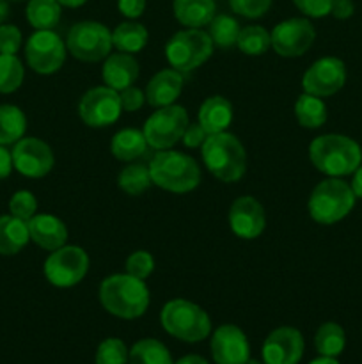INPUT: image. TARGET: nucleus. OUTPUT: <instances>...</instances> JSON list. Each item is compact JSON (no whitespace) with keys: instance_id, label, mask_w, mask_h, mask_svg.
<instances>
[{"instance_id":"4c0bfd02","label":"nucleus","mask_w":362,"mask_h":364,"mask_svg":"<svg viewBox=\"0 0 362 364\" xmlns=\"http://www.w3.org/2000/svg\"><path fill=\"white\" fill-rule=\"evenodd\" d=\"M126 274L146 281L155 272V258L148 251H135L126 258Z\"/></svg>"},{"instance_id":"39448f33","label":"nucleus","mask_w":362,"mask_h":364,"mask_svg":"<svg viewBox=\"0 0 362 364\" xmlns=\"http://www.w3.org/2000/svg\"><path fill=\"white\" fill-rule=\"evenodd\" d=\"M163 331L172 338L187 343H199L212 333V318L195 302L185 299H172L160 313Z\"/></svg>"},{"instance_id":"4468645a","label":"nucleus","mask_w":362,"mask_h":364,"mask_svg":"<svg viewBox=\"0 0 362 364\" xmlns=\"http://www.w3.org/2000/svg\"><path fill=\"white\" fill-rule=\"evenodd\" d=\"M13 166L27 178H43L55 166L52 148L38 137H23L14 144Z\"/></svg>"},{"instance_id":"393cba45","label":"nucleus","mask_w":362,"mask_h":364,"mask_svg":"<svg viewBox=\"0 0 362 364\" xmlns=\"http://www.w3.org/2000/svg\"><path fill=\"white\" fill-rule=\"evenodd\" d=\"M146 149H148V142L142 130H137V128L119 130L110 142V151L121 162H133L138 156L144 155Z\"/></svg>"},{"instance_id":"6ab92c4d","label":"nucleus","mask_w":362,"mask_h":364,"mask_svg":"<svg viewBox=\"0 0 362 364\" xmlns=\"http://www.w3.org/2000/svg\"><path fill=\"white\" fill-rule=\"evenodd\" d=\"M28 235L35 245L45 251H55L67 242V228L59 217L50 213H35L31 220H27Z\"/></svg>"},{"instance_id":"423d86ee","label":"nucleus","mask_w":362,"mask_h":364,"mask_svg":"<svg viewBox=\"0 0 362 364\" xmlns=\"http://www.w3.org/2000/svg\"><path fill=\"white\" fill-rule=\"evenodd\" d=\"M355 199L351 185L341 178H327L312 188L307 203L309 215L314 223L330 226L343 220L353 210Z\"/></svg>"},{"instance_id":"6e6552de","label":"nucleus","mask_w":362,"mask_h":364,"mask_svg":"<svg viewBox=\"0 0 362 364\" xmlns=\"http://www.w3.org/2000/svg\"><path fill=\"white\" fill-rule=\"evenodd\" d=\"M112 46V32L99 21H78L67 32V52L82 63H98L106 59Z\"/></svg>"},{"instance_id":"c9c22d12","label":"nucleus","mask_w":362,"mask_h":364,"mask_svg":"<svg viewBox=\"0 0 362 364\" xmlns=\"http://www.w3.org/2000/svg\"><path fill=\"white\" fill-rule=\"evenodd\" d=\"M130 350L126 348L123 340L119 338H106L99 343L96 350L94 363L96 364H128Z\"/></svg>"},{"instance_id":"09e8293b","label":"nucleus","mask_w":362,"mask_h":364,"mask_svg":"<svg viewBox=\"0 0 362 364\" xmlns=\"http://www.w3.org/2000/svg\"><path fill=\"white\" fill-rule=\"evenodd\" d=\"M174 364H209V363L206 361V359L202 358V355L188 354V355H185V358L177 359V361L174 363Z\"/></svg>"},{"instance_id":"b1692460","label":"nucleus","mask_w":362,"mask_h":364,"mask_svg":"<svg viewBox=\"0 0 362 364\" xmlns=\"http://www.w3.org/2000/svg\"><path fill=\"white\" fill-rule=\"evenodd\" d=\"M31 240L25 220L14 215H0V256H14Z\"/></svg>"},{"instance_id":"49530a36","label":"nucleus","mask_w":362,"mask_h":364,"mask_svg":"<svg viewBox=\"0 0 362 364\" xmlns=\"http://www.w3.org/2000/svg\"><path fill=\"white\" fill-rule=\"evenodd\" d=\"M13 167V155H11V151H7L6 146L0 144V180L9 176Z\"/></svg>"},{"instance_id":"f3484780","label":"nucleus","mask_w":362,"mask_h":364,"mask_svg":"<svg viewBox=\"0 0 362 364\" xmlns=\"http://www.w3.org/2000/svg\"><path fill=\"white\" fill-rule=\"evenodd\" d=\"M229 226L238 238L254 240L266 228L265 208L252 196H241L229 208Z\"/></svg>"},{"instance_id":"864d4df0","label":"nucleus","mask_w":362,"mask_h":364,"mask_svg":"<svg viewBox=\"0 0 362 364\" xmlns=\"http://www.w3.org/2000/svg\"><path fill=\"white\" fill-rule=\"evenodd\" d=\"M245 364H265V363L258 361V359H254V358H248L247 361H245Z\"/></svg>"},{"instance_id":"20e7f679","label":"nucleus","mask_w":362,"mask_h":364,"mask_svg":"<svg viewBox=\"0 0 362 364\" xmlns=\"http://www.w3.org/2000/svg\"><path fill=\"white\" fill-rule=\"evenodd\" d=\"M148 167L153 185L172 194H187L201 183L199 164L181 151L162 149L153 156Z\"/></svg>"},{"instance_id":"5fc2aeb1","label":"nucleus","mask_w":362,"mask_h":364,"mask_svg":"<svg viewBox=\"0 0 362 364\" xmlns=\"http://www.w3.org/2000/svg\"><path fill=\"white\" fill-rule=\"evenodd\" d=\"M7 2H9V0H7ZM11 2H20V0H11Z\"/></svg>"},{"instance_id":"0eeeda50","label":"nucleus","mask_w":362,"mask_h":364,"mask_svg":"<svg viewBox=\"0 0 362 364\" xmlns=\"http://www.w3.org/2000/svg\"><path fill=\"white\" fill-rule=\"evenodd\" d=\"M213 46L208 32L202 28H185L176 32L165 45L167 63L180 73H188L212 57Z\"/></svg>"},{"instance_id":"79ce46f5","label":"nucleus","mask_w":362,"mask_h":364,"mask_svg":"<svg viewBox=\"0 0 362 364\" xmlns=\"http://www.w3.org/2000/svg\"><path fill=\"white\" fill-rule=\"evenodd\" d=\"M119 98L124 112H135L146 103V92L142 89L135 87V85H130V87L123 89L119 92Z\"/></svg>"},{"instance_id":"3c124183","label":"nucleus","mask_w":362,"mask_h":364,"mask_svg":"<svg viewBox=\"0 0 362 364\" xmlns=\"http://www.w3.org/2000/svg\"><path fill=\"white\" fill-rule=\"evenodd\" d=\"M7 16H9V4L7 0H0V25L7 20Z\"/></svg>"},{"instance_id":"2eb2a0df","label":"nucleus","mask_w":362,"mask_h":364,"mask_svg":"<svg viewBox=\"0 0 362 364\" xmlns=\"http://www.w3.org/2000/svg\"><path fill=\"white\" fill-rule=\"evenodd\" d=\"M346 82V66L337 57H322L302 77V87L309 95L327 98L341 91Z\"/></svg>"},{"instance_id":"9d476101","label":"nucleus","mask_w":362,"mask_h":364,"mask_svg":"<svg viewBox=\"0 0 362 364\" xmlns=\"http://www.w3.org/2000/svg\"><path fill=\"white\" fill-rule=\"evenodd\" d=\"M45 277L57 288L77 287L89 270V256L78 245H62L46 258Z\"/></svg>"},{"instance_id":"5701e85b","label":"nucleus","mask_w":362,"mask_h":364,"mask_svg":"<svg viewBox=\"0 0 362 364\" xmlns=\"http://www.w3.org/2000/svg\"><path fill=\"white\" fill-rule=\"evenodd\" d=\"M174 18L187 28H202L216 14L215 0H172Z\"/></svg>"},{"instance_id":"aec40b11","label":"nucleus","mask_w":362,"mask_h":364,"mask_svg":"<svg viewBox=\"0 0 362 364\" xmlns=\"http://www.w3.org/2000/svg\"><path fill=\"white\" fill-rule=\"evenodd\" d=\"M138 71H141V66L131 53L117 52L110 53L103 63L102 78L106 87L121 92L123 89L135 84V80L138 78Z\"/></svg>"},{"instance_id":"4be33fe9","label":"nucleus","mask_w":362,"mask_h":364,"mask_svg":"<svg viewBox=\"0 0 362 364\" xmlns=\"http://www.w3.org/2000/svg\"><path fill=\"white\" fill-rule=\"evenodd\" d=\"M197 123L208 132V135L227 132L229 124L233 123V105L224 96H209L199 107Z\"/></svg>"},{"instance_id":"cd10ccee","label":"nucleus","mask_w":362,"mask_h":364,"mask_svg":"<svg viewBox=\"0 0 362 364\" xmlns=\"http://www.w3.org/2000/svg\"><path fill=\"white\" fill-rule=\"evenodd\" d=\"M27 130V117L16 105H0V144H16Z\"/></svg>"},{"instance_id":"8fccbe9b","label":"nucleus","mask_w":362,"mask_h":364,"mask_svg":"<svg viewBox=\"0 0 362 364\" xmlns=\"http://www.w3.org/2000/svg\"><path fill=\"white\" fill-rule=\"evenodd\" d=\"M62 7H70V9H77V7L84 6L87 0H57Z\"/></svg>"},{"instance_id":"ddd939ff","label":"nucleus","mask_w":362,"mask_h":364,"mask_svg":"<svg viewBox=\"0 0 362 364\" xmlns=\"http://www.w3.org/2000/svg\"><path fill=\"white\" fill-rule=\"evenodd\" d=\"M270 38L272 48L280 57H300L314 43L316 31L309 18H287L273 27Z\"/></svg>"},{"instance_id":"f704fd0d","label":"nucleus","mask_w":362,"mask_h":364,"mask_svg":"<svg viewBox=\"0 0 362 364\" xmlns=\"http://www.w3.org/2000/svg\"><path fill=\"white\" fill-rule=\"evenodd\" d=\"M25 68L16 55L0 53V92L9 95L23 84Z\"/></svg>"},{"instance_id":"f257e3e1","label":"nucleus","mask_w":362,"mask_h":364,"mask_svg":"<svg viewBox=\"0 0 362 364\" xmlns=\"http://www.w3.org/2000/svg\"><path fill=\"white\" fill-rule=\"evenodd\" d=\"M149 288L142 279L130 274H114L99 284V302L110 315L123 320H135L149 308Z\"/></svg>"},{"instance_id":"c85d7f7f","label":"nucleus","mask_w":362,"mask_h":364,"mask_svg":"<svg viewBox=\"0 0 362 364\" xmlns=\"http://www.w3.org/2000/svg\"><path fill=\"white\" fill-rule=\"evenodd\" d=\"M295 116L300 127L319 128L327 121V105L319 96L304 92L295 102Z\"/></svg>"},{"instance_id":"f03ea898","label":"nucleus","mask_w":362,"mask_h":364,"mask_svg":"<svg viewBox=\"0 0 362 364\" xmlns=\"http://www.w3.org/2000/svg\"><path fill=\"white\" fill-rule=\"evenodd\" d=\"M309 159L319 173L330 178L353 174L362 164V149L353 139L341 134H325L309 146Z\"/></svg>"},{"instance_id":"a211bd4d","label":"nucleus","mask_w":362,"mask_h":364,"mask_svg":"<svg viewBox=\"0 0 362 364\" xmlns=\"http://www.w3.org/2000/svg\"><path fill=\"white\" fill-rule=\"evenodd\" d=\"M212 358L216 364H245L251 358V345L240 327L224 323L212 334Z\"/></svg>"},{"instance_id":"de8ad7c7","label":"nucleus","mask_w":362,"mask_h":364,"mask_svg":"<svg viewBox=\"0 0 362 364\" xmlns=\"http://www.w3.org/2000/svg\"><path fill=\"white\" fill-rule=\"evenodd\" d=\"M351 191H353L355 198L362 199V164L355 169L353 180H351Z\"/></svg>"},{"instance_id":"a19ab883","label":"nucleus","mask_w":362,"mask_h":364,"mask_svg":"<svg viewBox=\"0 0 362 364\" xmlns=\"http://www.w3.org/2000/svg\"><path fill=\"white\" fill-rule=\"evenodd\" d=\"M295 7L307 18H323L330 14L332 0H293Z\"/></svg>"},{"instance_id":"e433bc0d","label":"nucleus","mask_w":362,"mask_h":364,"mask_svg":"<svg viewBox=\"0 0 362 364\" xmlns=\"http://www.w3.org/2000/svg\"><path fill=\"white\" fill-rule=\"evenodd\" d=\"M9 212L11 215L27 223L38 212V199H35V196L31 191L14 192L13 198L9 199Z\"/></svg>"},{"instance_id":"7c9ffc66","label":"nucleus","mask_w":362,"mask_h":364,"mask_svg":"<svg viewBox=\"0 0 362 364\" xmlns=\"http://www.w3.org/2000/svg\"><path fill=\"white\" fill-rule=\"evenodd\" d=\"M128 364H174V361L162 341L144 338L131 347Z\"/></svg>"},{"instance_id":"58836bf2","label":"nucleus","mask_w":362,"mask_h":364,"mask_svg":"<svg viewBox=\"0 0 362 364\" xmlns=\"http://www.w3.org/2000/svg\"><path fill=\"white\" fill-rule=\"evenodd\" d=\"M272 2L273 0H229V7L233 9V13L240 14V16L258 20L268 13Z\"/></svg>"},{"instance_id":"473e14b6","label":"nucleus","mask_w":362,"mask_h":364,"mask_svg":"<svg viewBox=\"0 0 362 364\" xmlns=\"http://www.w3.org/2000/svg\"><path fill=\"white\" fill-rule=\"evenodd\" d=\"M151 174H149V167L142 166V164H130L124 167L117 176V185L121 191L128 196H141L151 187Z\"/></svg>"},{"instance_id":"ea45409f","label":"nucleus","mask_w":362,"mask_h":364,"mask_svg":"<svg viewBox=\"0 0 362 364\" xmlns=\"http://www.w3.org/2000/svg\"><path fill=\"white\" fill-rule=\"evenodd\" d=\"M21 46V31L16 25H0V53L16 55Z\"/></svg>"},{"instance_id":"dca6fc26","label":"nucleus","mask_w":362,"mask_h":364,"mask_svg":"<svg viewBox=\"0 0 362 364\" xmlns=\"http://www.w3.org/2000/svg\"><path fill=\"white\" fill-rule=\"evenodd\" d=\"M304 336L295 327H279L266 336L261 347L265 364H298L304 355Z\"/></svg>"},{"instance_id":"72a5a7b5","label":"nucleus","mask_w":362,"mask_h":364,"mask_svg":"<svg viewBox=\"0 0 362 364\" xmlns=\"http://www.w3.org/2000/svg\"><path fill=\"white\" fill-rule=\"evenodd\" d=\"M236 46L245 55L258 57L266 53V50L272 46V38H270V32L261 25H247L240 31Z\"/></svg>"},{"instance_id":"c756f323","label":"nucleus","mask_w":362,"mask_h":364,"mask_svg":"<svg viewBox=\"0 0 362 364\" xmlns=\"http://www.w3.org/2000/svg\"><path fill=\"white\" fill-rule=\"evenodd\" d=\"M344 345H346V334L339 323L325 322L316 331L314 348L319 355L337 358L344 350Z\"/></svg>"},{"instance_id":"bb28decb","label":"nucleus","mask_w":362,"mask_h":364,"mask_svg":"<svg viewBox=\"0 0 362 364\" xmlns=\"http://www.w3.org/2000/svg\"><path fill=\"white\" fill-rule=\"evenodd\" d=\"M25 16L35 31H53L62 16V6L57 0H28Z\"/></svg>"},{"instance_id":"1a4fd4ad","label":"nucleus","mask_w":362,"mask_h":364,"mask_svg":"<svg viewBox=\"0 0 362 364\" xmlns=\"http://www.w3.org/2000/svg\"><path fill=\"white\" fill-rule=\"evenodd\" d=\"M188 124L190 121L185 107L167 105L160 107L146 119L142 134L149 148L162 151V149H170L181 141Z\"/></svg>"},{"instance_id":"9b49d317","label":"nucleus","mask_w":362,"mask_h":364,"mask_svg":"<svg viewBox=\"0 0 362 364\" xmlns=\"http://www.w3.org/2000/svg\"><path fill=\"white\" fill-rule=\"evenodd\" d=\"M66 41L53 31H35L25 45L28 68L39 75H52L66 60Z\"/></svg>"},{"instance_id":"412c9836","label":"nucleus","mask_w":362,"mask_h":364,"mask_svg":"<svg viewBox=\"0 0 362 364\" xmlns=\"http://www.w3.org/2000/svg\"><path fill=\"white\" fill-rule=\"evenodd\" d=\"M183 91V73H180L174 68L158 71L151 77L146 87V102L151 107H167L174 105L177 96Z\"/></svg>"},{"instance_id":"f8f14e48","label":"nucleus","mask_w":362,"mask_h":364,"mask_svg":"<svg viewBox=\"0 0 362 364\" xmlns=\"http://www.w3.org/2000/svg\"><path fill=\"white\" fill-rule=\"evenodd\" d=\"M121 112L119 92L106 85L89 89L78 102V116L91 128L110 127L119 119Z\"/></svg>"},{"instance_id":"7ed1b4c3","label":"nucleus","mask_w":362,"mask_h":364,"mask_svg":"<svg viewBox=\"0 0 362 364\" xmlns=\"http://www.w3.org/2000/svg\"><path fill=\"white\" fill-rule=\"evenodd\" d=\"M201 155L206 169L224 183L241 180L247 171V153L243 144L229 132L208 135L201 146Z\"/></svg>"},{"instance_id":"2f4dec72","label":"nucleus","mask_w":362,"mask_h":364,"mask_svg":"<svg viewBox=\"0 0 362 364\" xmlns=\"http://www.w3.org/2000/svg\"><path fill=\"white\" fill-rule=\"evenodd\" d=\"M240 23L231 14H215L212 21H209V38H212L213 45L219 48H231L236 45L238 36H240Z\"/></svg>"},{"instance_id":"a878e982","label":"nucleus","mask_w":362,"mask_h":364,"mask_svg":"<svg viewBox=\"0 0 362 364\" xmlns=\"http://www.w3.org/2000/svg\"><path fill=\"white\" fill-rule=\"evenodd\" d=\"M149 32L138 21H123L112 31V43L119 52L124 53H137L148 45Z\"/></svg>"},{"instance_id":"c03bdc74","label":"nucleus","mask_w":362,"mask_h":364,"mask_svg":"<svg viewBox=\"0 0 362 364\" xmlns=\"http://www.w3.org/2000/svg\"><path fill=\"white\" fill-rule=\"evenodd\" d=\"M117 9L124 18L135 20L146 11V0H117Z\"/></svg>"},{"instance_id":"37998d69","label":"nucleus","mask_w":362,"mask_h":364,"mask_svg":"<svg viewBox=\"0 0 362 364\" xmlns=\"http://www.w3.org/2000/svg\"><path fill=\"white\" fill-rule=\"evenodd\" d=\"M206 139H208V132H206L199 123H194V124H188L183 137H181V142H183L187 148L194 149V148H201V146L204 144Z\"/></svg>"},{"instance_id":"a18cd8bd","label":"nucleus","mask_w":362,"mask_h":364,"mask_svg":"<svg viewBox=\"0 0 362 364\" xmlns=\"http://www.w3.org/2000/svg\"><path fill=\"white\" fill-rule=\"evenodd\" d=\"M355 13L353 0H332L330 14L337 20H348Z\"/></svg>"},{"instance_id":"603ef678","label":"nucleus","mask_w":362,"mask_h":364,"mask_svg":"<svg viewBox=\"0 0 362 364\" xmlns=\"http://www.w3.org/2000/svg\"><path fill=\"white\" fill-rule=\"evenodd\" d=\"M309 364H339L336 358H325V355H319L318 359L311 361Z\"/></svg>"}]
</instances>
